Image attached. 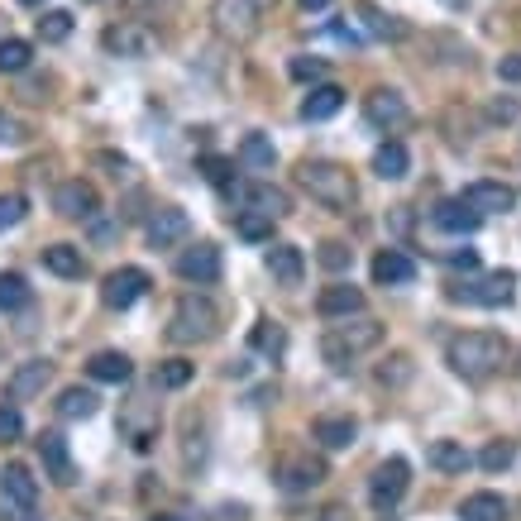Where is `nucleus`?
Returning <instances> with one entry per match:
<instances>
[{"instance_id": "nucleus-1", "label": "nucleus", "mask_w": 521, "mask_h": 521, "mask_svg": "<svg viewBox=\"0 0 521 521\" xmlns=\"http://www.w3.org/2000/svg\"><path fill=\"white\" fill-rule=\"evenodd\" d=\"M507 340L502 335H493V330H464V335H455L450 345H445V364L459 373V378H493V373L507 364Z\"/></svg>"}, {"instance_id": "nucleus-2", "label": "nucleus", "mask_w": 521, "mask_h": 521, "mask_svg": "<svg viewBox=\"0 0 521 521\" xmlns=\"http://www.w3.org/2000/svg\"><path fill=\"white\" fill-rule=\"evenodd\" d=\"M297 182H302V192L311 196V201H321L326 211H349V206L359 201L354 173H349L345 163H330V158H306Z\"/></svg>"}, {"instance_id": "nucleus-3", "label": "nucleus", "mask_w": 521, "mask_h": 521, "mask_svg": "<svg viewBox=\"0 0 521 521\" xmlns=\"http://www.w3.org/2000/svg\"><path fill=\"white\" fill-rule=\"evenodd\" d=\"M378 345H383V321H373V316H349L321 335V354H326L330 369H349L359 354H369Z\"/></svg>"}, {"instance_id": "nucleus-4", "label": "nucleus", "mask_w": 521, "mask_h": 521, "mask_svg": "<svg viewBox=\"0 0 521 521\" xmlns=\"http://www.w3.org/2000/svg\"><path fill=\"white\" fill-rule=\"evenodd\" d=\"M216 330H220V306L211 297L187 292L173 306V321H168V340L173 345H206V340H216Z\"/></svg>"}, {"instance_id": "nucleus-5", "label": "nucleus", "mask_w": 521, "mask_h": 521, "mask_svg": "<svg viewBox=\"0 0 521 521\" xmlns=\"http://www.w3.org/2000/svg\"><path fill=\"white\" fill-rule=\"evenodd\" d=\"M259 20H263V10L254 0H216L211 5V24H216V34H225L230 44H249L259 34Z\"/></svg>"}, {"instance_id": "nucleus-6", "label": "nucleus", "mask_w": 521, "mask_h": 521, "mask_svg": "<svg viewBox=\"0 0 521 521\" xmlns=\"http://www.w3.org/2000/svg\"><path fill=\"white\" fill-rule=\"evenodd\" d=\"M407 483H412V464H407L402 455L383 459V464L373 469V483H369L373 512H392V507L402 502V493H407Z\"/></svg>"}, {"instance_id": "nucleus-7", "label": "nucleus", "mask_w": 521, "mask_h": 521, "mask_svg": "<svg viewBox=\"0 0 521 521\" xmlns=\"http://www.w3.org/2000/svg\"><path fill=\"white\" fill-rule=\"evenodd\" d=\"M53 211L67 216V220H96V216H101V196H96L91 182H82V177H67L63 187L53 192Z\"/></svg>"}, {"instance_id": "nucleus-8", "label": "nucleus", "mask_w": 521, "mask_h": 521, "mask_svg": "<svg viewBox=\"0 0 521 521\" xmlns=\"http://www.w3.org/2000/svg\"><path fill=\"white\" fill-rule=\"evenodd\" d=\"M235 201L244 211H259V216H268V220L292 216V196H287L283 187H273V182H244V187H235Z\"/></svg>"}, {"instance_id": "nucleus-9", "label": "nucleus", "mask_w": 521, "mask_h": 521, "mask_svg": "<svg viewBox=\"0 0 521 521\" xmlns=\"http://www.w3.org/2000/svg\"><path fill=\"white\" fill-rule=\"evenodd\" d=\"M459 201L474 211V216H507L512 206H517V192L507 187V182H469Z\"/></svg>"}, {"instance_id": "nucleus-10", "label": "nucleus", "mask_w": 521, "mask_h": 521, "mask_svg": "<svg viewBox=\"0 0 521 521\" xmlns=\"http://www.w3.org/2000/svg\"><path fill=\"white\" fill-rule=\"evenodd\" d=\"M144 292H149V273H144V268H115L106 278V287H101V302H106L110 311H130Z\"/></svg>"}, {"instance_id": "nucleus-11", "label": "nucleus", "mask_w": 521, "mask_h": 521, "mask_svg": "<svg viewBox=\"0 0 521 521\" xmlns=\"http://www.w3.org/2000/svg\"><path fill=\"white\" fill-rule=\"evenodd\" d=\"M101 48H106L110 58H149L153 34L144 29V24L120 20V24H110L106 34H101Z\"/></svg>"}, {"instance_id": "nucleus-12", "label": "nucleus", "mask_w": 521, "mask_h": 521, "mask_svg": "<svg viewBox=\"0 0 521 521\" xmlns=\"http://www.w3.org/2000/svg\"><path fill=\"white\" fill-rule=\"evenodd\" d=\"M364 115H369V125H378V130H407L412 125V110H407V101L397 96V91L378 87L364 96Z\"/></svg>"}, {"instance_id": "nucleus-13", "label": "nucleus", "mask_w": 521, "mask_h": 521, "mask_svg": "<svg viewBox=\"0 0 521 521\" xmlns=\"http://www.w3.org/2000/svg\"><path fill=\"white\" fill-rule=\"evenodd\" d=\"M177 278L196 287H211L220 278V249L216 244H192L177 254Z\"/></svg>"}, {"instance_id": "nucleus-14", "label": "nucleus", "mask_w": 521, "mask_h": 521, "mask_svg": "<svg viewBox=\"0 0 521 521\" xmlns=\"http://www.w3.org/2000/svg\"><path fill=\"white\" fill-rule=\"evenodd\" d=\"M144 235H149L153 249H173V244H182L192 235V220H187L182 206H158L149 216V225H144Z\"/></svg>"}, {"instance_id": "nucleus-15", "label": "nucleus", "mask_w": 521, "mask_h": 521, "mask_svg": "<svg viewBox=\"0 0 521 521\" xmlns=\"http://www.w3.org/2000/svg\"><path fill=\"white\" fill-rule=\"evenodd\" d=\"M316 311H321V321H349V316H364V292H359L354 283H330V287H321Z\"/></svg>"}, {"instance_id": "nucleus-16", "label": "nucleus", "mask_w": 521, "mask_h": 521, "mask_svg": "<svg viewBox=\"0 0 521 521\" xmlns=\"http://www.w3.org/2000/svg\"><path fill=\"white\" fill-rule=\"evenodd\" d=\"M48 378H53V364L48 359H24L20 369L5 378V397L10 402H29V397H39L48 388Z\"/></svg>"}, {"instance_id": "nucleus-17", "label": "nucleus", "mask_w": 521, "mask_h": 521, "mask_svg": "<svg viewBox=\"0 0 521 521\" xmlns=\"http://www.w3.org/2000/svg\"><path fill=\"white\" fill-rule=\"evenodd\" d=\"M39 459H44V474L58 483V488H72L77 483V464H72V450H67L63 435H39Z\"/></svg>"}, {"instance_id": "nucleus-18", "label": "nucleus", "mask_w": 521, "mask_h": 521, "mask_svg": "<svg viewBox=\"0 0 521 521\" xmlns=\"http://www.w3.org/2000/svg\"><path fill=\"white\" fill-rule=\"evenodd\" d=\"M326 459H311V455H297L287 459L283 469H278V483H283V493H311V488H321L326 483Z\"/></svg>"}, {"instance_id": "nucleus-19", "label": "nucleus", "mask_w": 521, "mask_h": 521, "mask_svg": "<svg viewBox=\"0 0 521 521\" xmlns=\"http://www.w3.org/2000/svg\"><path fill=\"white\" fill-rule=\"evenodd\" d=\"M0 498L10 502L15 512H34L39 483H34V474H29L24 464H5V474H0Z\"/></svg>"}, {"instance_id": "nucleus-20", "label": "nucleus", "mask_w": 521, "mask_h": 521, "mask_svg": "<svg viewBox=\"0 0 521 521\" xmlns=\"http://www.w3.org/2000/svg\"><path fill=\"white\" fill-rule=\"evenodd\" d=\"M512 292H517V278H512V273H488L483 283L459 287L455 297H464V302H474V306H507Z\"/></svg>"}, {"instance_id": "nucleus-21", "label": "nucleus", "mask_w": 521, "mask_h": 521, "mask_svg": "<svg viewBox=\"0 0 521 521\" xmlns=\"http://www.w3.org/2000/svg\"><path fill=\"white\" fill-rule=\"evenodd\" d=\"M268 273H273V283L302 287V278H306L302 249H297V244H273V249H268Z\"/></svg>"}, {"instance_id": "nucleus-22", "label": "nucleus", "mask_w": 521, "mask_h": 521, "mask_svg": "<svg viewBox=\"0 0 521 521\" xmlns=\"http://www.w3.org/2000/svg\"><path fill=\"white\" fill-rule=\"evenodd\" d=\"M87 373L96 383H110V388H125L134 378V364L120 354V349H101V354H91L87 359Z\"/></svg>"}, {"instance_id": "nucleus-23", "label": "nucleus", "mask_w": 521, "mask_h": 521, "mask_svg": "<svg viewBox=\"0 0 521 521\" xmlns=\"http://www.w3.org/2000/svg\"><path fill=\"white\" fill-rule=\"evenodd\" d=\"M345 110V87H335V82H321V87L306 91L302 101V120H311V125H321V120H330V115H340Z\"/></svg>"}, {"instance_id": "nucleus-24", "label": "nucleus", "mask_w": 521, "mask_h": 521, "mask_svg": "<svg viewBox=\"0 0 521 521\" xmlns=\"http://www.w3.org/2000/svg\"><path fill=\"white\" fill-rule=\"evenodd\" d=\"M416 278V263L402 254V249H383L373 259V283L378 287H407Z\"/></svg>"}, {"instance_id": "nucleus-25", "label": "nucleus", "mask_w": 521, "mask_h": 521, "mask_svg": "<svg viewBox=\"0 0 521 521\" xmlns=\"http://www.w3.org/2000/svg\"><path fill=\"white\" fill-rule=\"evenodd\" d=\"M431 220L440 225V230H445V235H474L478 220H483V216H474V211H469V206H464V201L455 196V201H440V206L431 211Z\"/></svg>"}, {"instance_id": "nucleus-26", "label": "nucleus", "mask_w": 521, "mask_h": 521, "mask_svg": "<svg viewBox=\"0 0 521 521\" xmlns=\"http://www.w3.org/2000/svg\"><path fill=\"white\" fill-rule=\"evenodd\" d=\"M311 435H316V440H321L326 450H349V445L359 440V426H354L349 416H316Z\"/></svg>"}, {"instance_id": "nucleus-27", "label": "nucleus", "mask_w": 521, "mask_h": 521, "mask_svg": "<svg viewBox=\"0 0 521 521\" xmlns=\"http://www.w3.org/2000/svg\"><path fill=\"white\" fill-rule=\"evenodd\" d=\"M407 168H412V153H407V144L388 139V144H378V149H373V173L383 177V182L407 177Z\"/></svg>"}, {"instance_id": "nucleus-28", "label": "nucleus", "mask_w": 521, "mask_h": 521, "mask_svg": "<svg viewBox=\"0 0 521 521\" xmlns=\"http://www.w3.org/2000/svg\"><path fill=\"white\" fill-rule=\"evenodd\" d=\"M426 459H431V469H440V474H464V469L474 464V455H469L459 440H431Z\"/></svg>"}, {"instance_id": "nucleus-29", "label": "nucleus", "mask_w": 521, "mask_h": 521, "mask_svg": "<svg viewBox=\"0 0 521 521\" xmlns=\"http://www.w3.org/2000/svg\"><path fill=\"white\" fill-rule=\"evenodd\" d=\"M44 268H48V273H58V278H82V273H87V259H82V249H77V244H48V249H44Z\"/></svg>"}, {"instance_id": "nucleus-30", "label": "nucleus", "mask_w": 521, "mask_h": 521, "mask_svg": "<svg viewBox=\"0 0 521 521\" xmlns=\"http://www.w3.org/2000/svg\"><path fill=\"white\" fill-rule=\"evenodd\" d=\"M96 407H101V397H96L91 388H63L58 392V416H63V421H91Z\"/></svg>"}, {"instance_id": "nucleus-31", "label": "nucleus", "mask_w": 521, "mask_h": 521, "mask_svg": "<svg viewBox=\"0 0 521 521\" xmlns=\"http://www.w3.org/2000/svg\"><path fill=\"white\" fill-rule=\"evenodd\" d=\"M464 521H507V498L502 493H469L459 507Z\"/></svg>"}, {"instance_id": "nucleus-32", "label": "nucleus", "mask_w": 521, "mask_h": 521, "mask_svg": "<svg viewBox=\"0 0 521 521\" xmlns=\"http://www.w3.org/2000/svg\"><path fill=\"white\" fill-rule=\"evenodd\" d=\"M239 163H244L249 173H268V168L278 163V149H273L263 134H244V144H239Z\"/></svg>"}, {"instance_id": "nucleus-33", "label": "nucleus", "mask_w": 521, "mask_h": 521, "mask_svg": "<svg viewBox=\"0 0 521 521\" xmlns=\"http://www.w3.org/2000/svg\"><path fill=\"white\" fill-rule=\"evenodd\" d=\"M359 15H364V29H369L373 39H407V24L392 20V15H383V10H378V5H369V0L359 5Z\"/></svg>"}, {"instance_id": "nucleus-34", "label": "nucleus", "mask_w": 521, "mask_h": 521, "mask_svg": "<svg viewBox=\"0 0 521 521\" xmlns=\"http://www.w3.org/2000/svg\"><path fill=\"white\" fill-rule=\"evenodd\" d=\"M196 378V364H187V359H163V364H158V369H153V383H158V388H187V383H192Z\"/></svg>"}, {"instance_id": "nucleus-35", "label": "nucleus", "mask_w": 521, "mask_h": 521, "mask_svg": "<svg viewBox=\"0 0 521 521\" xmlns=\"http://www.w3.org/2000/svg\"><path fill=\"white\" fill-rule=\"evenodd\" d=\"M24 306H29V283L20 273H0V311L10 316V311H24Z\"/></svg>"}, {"instance_id": "nucleus-36", "label": "nucleus", "mask_w": 521, "mask_h": 521, "mask_svg": "<svg viewBox=\"0 0 521 521\" xmlns=\"http://www.w3.org/2000/svg\"><path fill=\"white\" fill-rule=\"evenodd\" d=\"M196 173L206 177L211 187H230V182H235V158H220V153H206V158H196Z\"/></svg>"}, {"instance_id": "nucleus-37", "label": "nucleus", "mask_w": 521, "mask_h": 521, "mask_svg": "<svg viewBox=\"0 0 521 521\" xmlns=\"http://www.w3.org/2000/svg\"><path fill=\"white\" fill-rule=\"evenodd\" d=\"M235 230H239V239H254V244H263V239H273V220L259 216V211H239Z\"/></svg>"}, {"instance_id": "nucleus-38", "label": "nucleus", "mask_w": 521, "mask_h": 521, "mask_svg": "<svg viewBox=\"0 0 521 521\" xmlns=\"http://www.w3.org/2000/svg\"><path fill=\"white\" fill-rule=\"evenodd\" d=\"M29 58H34V48L24 39H0V72H24Z\"/></svg>"}, {"instance_id": "nucleus-39", "label": "nucleus", "mask_w": 521, "mask_h": 521, "mask_svg": "<svg viewBox=\"0 0 521 521\" xmlns=\"http://www.w3.org/2000/svg\"><path fill=\"white\" fill-rule=\"evenodd\" d=\"M67 34H72V15H67V10H44L39 39H44V44H63Z\"/></svg>"}, {"instance_id": "nucleus-40", "label": "nucleus", "mask_w": 521, "mask_h": 521, "mask_svg": "<svg viewBox=\"0 0 521 521\" xmlns=\"http://www.w3.org/2000/svg\"><path fill=\"white\" fill-rule=\"evenodd\" d=\"M512 459H517V445H512V440H493V445H483L478 464H483L488 474H502V469H507Z\"/></svg>"}, {"instance_id": "nucleus-41", "label": "nucleus", "mask_w": 521, "mask_h": 521, "mask_svg": "<svg viewBox=\"0 0 521 521\" xmlns=\"http://www.w3.org/2000/svg\"><path fill=\"white\" fill-rule=\"evenodd\" d=\"M24 211H29V201H24L20 192H5V196H0V235H5V230H15V225L24 220Z\"/></svg>"}, {"instance_id": "nucleus-42", "label": "nucleus", "mask_w": 521, "mask_h": 521, "mask_svg": "<svg viewBox=\"0 0 521 521\" xmlns=\"http://www.w3.org/2000/svg\"><path fill=\"white\" fill-rule=\"evenodd\" d=\"M283 345H287V335H283V326H273V321H259V330H254V349H263V354H283Z\"/></svg>"}, {"instance_id": "nucleus-43", "label": "nucleus", "mask_w": 521, "mask_h": 521, "mask_svg": "<svg viewBox=\"0 0 521 521\" xmlns=\"http://www.w3.org/2000/svg\"><path fill=\"white\" fill-rule=\"evenodd\" d=\"M287 72H292V82H311V87H321L326 63H321V58H292V63H287Z\"/></svg>"}, {"instance_id": "nucleus-44", "label": "nucleus", "mask_w": 521, "mask_h": 521, "mask_svg": "<svg viewBox=\"0 0 521 521\" xmlns=\"http://www.w3.org/2000/svg\"><path fill=\"white\" fill-rule=\"evenodd\" d=\"M349 263H354V249H349V244H335V239L321 244V268H330V273H345Z\"/></svg>"}, {"instance_id": "nucleus-45", "label": "nucleus", "mask_w": 521, "mask_h": 521, "mask_svg": "<svg viewBox=\"0 0 521 521\" xmlns=\"http://www.w3.org/2000/svg\"><path fill=\"white\" fill-rule=\"evenodd\" d=\"M407 378H412V359L407 354H392L388 364L378 369V383H407Z\"/></svg>"}, {"instance_id": "nucleus-46", "label": "nucleus", "mask_w": 521, "mask_h": 521, "mask_svg": "<svg viewBox=\"0 0 521 521\" xmlns=\"http://www.w3.org/2000/svg\"><path fill=\"white\" fill-rule=\"evenodd\" d=\"M24 435V416L15 407H0V445H10V440H20Z\"/></svg>"}, {"instance_id": "nucleus-47", "label": "nucleus", "mask_w": 521, "mask_h": 521, "mask_svg": "<svg viewBox=\"0 0 521 521\" xmlns=\"http://www.w3.org/2000/svg\"><path fill=\"white\" fill-rule=\"evenodd\" d=\"M91 163L96 168H110V177H130V158H120V153H91Z\"/></svg>"}, {"instance_id": "nucleus-48", "label": "nucleus", "mask_w": 521, "mask_h": 521, "mask_svg": "<svg viewBox=\"0 0 521 521\" xmlns=\"http://www.w3.org/2000/svg\"><path fill=\"white\" fill-rule=\"evenodd\" d=\"M163 5H173V0H125V10H130V15H158Z\"/></svg>"}, {"instance_id": "nucleus-49", "label": "nucleus", "mask_w": 521, "mask_h": 521, "mask_svg": "<svg viewBox=\"0 0 521 521\" xmlns=\"http://www.w3.org/2000/svg\"><path fill=\"white\" fill-rule=\"evenodd\" d=\"M498 77H502V82H521V53L502 58V63H498Z\"/></svg>"}, {"instance_id": "nucleus-50", "label": "nucleus", "mask_w": 521, "mask_h": 521, "mask_svg": "<svg viewBox=\"0 0 521 521\" xmlns=\"http://www.w3.org/2000/svg\"><path fill=\"white\" fill-rule=\"evenodd\" d=\"M15 139H20V120L0 110V144H15Z\"/></svg>"}, {"instance_id": "nucleus-51", "label": "nucleus", "mask_w": 521, "mask_h": 521, "mask_svg": "<svg viewBox=\"0 0 521 521\" xmlns=\"http://www.w3.org/2000/svg\"><path fill=\"white\" fill-rule=\"evenodd\" d=\"M488 120H502V125L517 120V101H493V106H488Z\"/></svg>"}, {"instance_id": "nucleus-52", "label": "nucleus", "mask_w": 521, "mask_h": 521, "mask_svg": "<svg viewBox=\"0 0 521 521\" xmlns=\"http://www.w3.org/2000/svg\"><path fill=\"white\" fill-rule=\"evenodd\" d=\"M450 268H464V273H474V268H478V254H474V249H455V254H450Z\"/></svg>"}, {"instance_id": "nucleus-53", "label": "nucleus", "mask_w": 521, "mask_h": 521, "mask_svg": "<svg viewBox=\"0 0 521 521\" xmlns=\"http://www.w3.org/2000/svg\"><path fill=\"white\" fill-rule=\"evenodd\" d=\"M330 29H335V39H345V44H359V34H354L349 24H330Z\"/></svg>"}, {"instance_id": "nucleus-54", "label": "nucleus", "mask_w": 521, "mask_h": 521, "mask_svg": "<svg viewBox=\"0 0 521 521\" xmlns=\"http://www.w3.org/2000/svg\"><path fill=\"white\" fill-rule=\"evenodd\" d=\"M297 5H302V10H326L330 0H297Z\"/></svg>"}, {"instance_id": "nucleus-55", "label": "nucleus", "mask_w": 521, "mask_h": 521, "mask_svg": "<svg viewBox=\"0 0 521 521\" xmlns=\"http://www.w3.org/2000/svg\"><path fill=\"white\" fill-rule=\"evenodd\" d=\"M326 521H345V507H330V512H326Z\"/></svg>"}, {"instance_id": "nucleus-56", "label": "nucleus", "mask_w": 521, "mask_h": 521, "mask_svg": "<svg viewBox=\"0 0 521 521\" xmlns=\"http://www.w3.org/2000/svg\"><path fill=\"white\" fill-rule=\"evenodd\" d=\"M254 5H259L263 15H268V10H278V0H254Z\"/></svg>"}, {"instance_id": "nucleus-57", "label": "nucleus", "mask_w": 521, "mask_h": 521, "mask_svg": "<svg viewBox=\"0 0 521 521\" xmlns=\"http://www.w3.org/2000/svg\"><path fill=\"white\" fill-rule=\"evenodd\" d=\"M20 5H29V10H39V5H44V0H20Z\"/></svg>"}, {"instance_id": "nucleus-58", "label": "nucleus", "mask_w": 521, "mask_h": 521, "mask_svg": "<svg viewBox=\"0 0 521 521\" xmlns=\"http://www.w3.org/2000/svg\"><path fill=\"white\" fill-rule=\"evenodd\" d=\"M153 521H182V517H153Z\"/></svg>"}, {"instance_id": "nucleus-59", "label": "nucleus", "mask_w": 521, "mask_h": 521, "mask_svg": "<svg viewBox=\"0 0 521 521\" xmlns=\"http://www.w3.org/2000/svg\"><path fill=\"white\" fill-rule=\"evenodd\" d=\"M82 5H96V0H82Z\"/></svg>"}, {"instance_id": "nucleus-60", "label": "nucleus", "mask_w": 521, "mask_h": 521, "mask_svg": "<svg viewBox=\"0 0 521 521\" xmlns=\"http://www.w3.org/2000/svg\"><path fill=\"white\" fill-rule=\"evenodd\" d=\"M445 5H459V0H445Z\"/></svg>"}]
</instances>
